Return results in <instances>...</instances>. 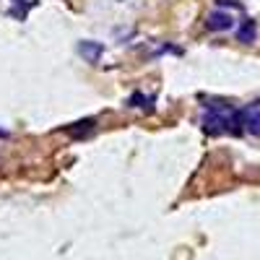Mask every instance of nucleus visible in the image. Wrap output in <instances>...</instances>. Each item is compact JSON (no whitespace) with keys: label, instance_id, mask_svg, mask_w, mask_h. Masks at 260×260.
Here are the masks:
<instances>
[{"label":"nucleus","instance_id":"obj_1","mask_svg":"<svg viewBox=\"0 0 260 260\" xmlns=\"http://www.w3.org/2000/svg\"><path fill=\"white\" fill-rule=\"evenodd\" d=\"M242 125H245V112H237L232 110L229 104L219 102V104H206V112H203V130L208 136H221V133H242Z\"/></svg>","mask_w":260,"mask_h":260},{"label":"nucleus","instance_id":"obj_2","mask_svg":"<svg viewBox=\"0 0 260 260\" xmlns=\"http://www.w3.org/2000/svg\"><path fill=\"white\" fill-rule=\"evenodd\" d=\"M232 24H234V18L226 11H211L206 18V26L211 31H226V29H232Z\"/></svg>","mask_w":260,"mask_h":260},{"label":"nucleus","instance_id":"obj_3","mask_svg":"<svg viewBox=\"0 0 260 260\" xmlns=\"http://www.w3.org/2000/svg\"><path fill=\"white\" fill-rule=\"evenodd\" d=\"M78 52H81V57H86L89 62H96V60L102 57L104 47L99 45V42H81V45H78Z\"/></svg>","mask_w":260,"mask_h":260},{"label":"nucleus","instance_id":"obj_4","mask_svg":"<svg viewBox=\"0 0 260 260\" xmlns=\"http://www.w3.org/2000/svg\"><path fill=\"white\" fill-rule=\"evenodd\" d=\"M255 34H257V26H255V21L252 18H245L240 29H237V39L245 42V45H250V42H255Z\"/></svg>","mask_w":260,"mask_h":260},{"label":"nucleus","instance_id":"obj_5","mask_svg":"<svg viewBox=\"0 0 260 260\" xmlns=\"http://www.w3.org/2000/svg\"><path fill=\"white\" fill-rule=\"evenodd\" d=\"M245 127H247V133L260 138V110H247L245 112Z\"/></svg>","mask_w":260,"mask_h":260}]
</instances>
